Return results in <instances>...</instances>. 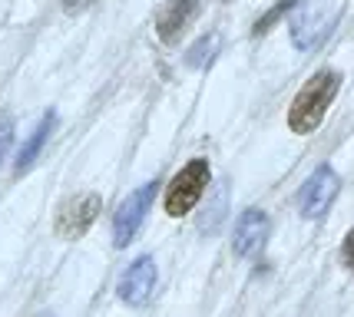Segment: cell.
I'll use <instances>...</instances> for the list:
<instances>
[{"instance_id": "obj_7", "label": "cell", "mask_w": 354, "mask_h": 317, "mask_svg": "<svg viewBox=\"0 0 354 317\" xmlns=\"http://www.w3.org/2000/svg\"><path fill=\"white\" fill-rule=\"evenodd\" d=\"M268 231H272V222H268V215H265L262 209L242 211V215H239V222H235V235H232V248H235V255L252 258L255 251H262Z\"/></svg>"}, {"instance_id": "obj_5", "label": "cell", "mask_w": 354, "mask_h": 317, "mask_svg": "<svg viewBox=\"0 0 354 317\" xmlns=\"http://www.w3.org/2000/svg\"><path fill=\"white\" fill-rule=\"evenodd\" d=\"M341 189V179L338 172L331 166H318L315 172L308 175V182L301 185V195H298V209L305 218H322L324 211L331 209V202L338 195Z\"/></svg>"}, {"instance_id": "obj_16", "label": "cell", "mask_w": 354, "mask_h": 317, "mask_svg": "<svg viewBox=\"0 0 354 317\" xmlns=\"http://www.w3.org/2000/svg\"><path fill=\"white\" fill-rule=\"evenodd\" d=\"M40 317H53V314H40Z\"/></svg>"}, {"instance_id": "obj_9", "label": "cell", "mask_w": 354, "mask_h": 317, "mask_svg": "<svg viewBox=\"0 0 354 317\" xmlns=\"http://www.w3.org/2000/svg\"><path fill=\"white\" fill-rule=\"evenodd\" d=\"M335 27V14H322V10H301L292 20V40L298 50H311L318 46Z\"/></svg>"}, {"instance_id": "obj_8", "label": "cell", "mask_w": 354, "mask_h": 317, "mask_svg": "<svg viewBox=\"0 0 354 317\" xmlns=\"http://www.w3.org/2000/svg\"><path fill=\"white\" fill-rule=\"evenodd\" d=\"M202 0H166L162 10L156 14V33L162 44H176L185 33V27L199 17Z\"/></svg>"}, {"instance_id": "obj_14", "label": "cell", "mask_w": 354, "mask_h": 317, "mask_svg": "<svg viewBox=\"0 0 354 317\" xmlns=\"http://www.w3.org/2000/svg\"><path fill=\"white\" fill-rule=\"evenodd\" d=\"M341 261H344V268L354 271V228L344 235V244H341Z\"/></svg>"}, {"instance_id": "obj_6", "label": "cell", "mask_w": 354, "mask_h": 317, "mask_svg": "<svg viewBox=\"0 0 354 317\" xmlns=\"http://www.w3.org/2000/svg\"><path fill=\"white\" fill-rule=\"evenodd\" d=\"M156 287V261L149 255H139L123 274H120V285H116V294L120 301L129 304V307H142V304L153 298Z\"/></svg>"}, {"instance_id": "obj_1", "label": "cell", "mask_w": 354, "mask_h": 317, "mask_svg": "<svg viewBox=\"0 0 354 317\" xmlns=\"http://www.w3.org/2000/svg\"><path fill=\"white\" fill-rule=\"evenodd\" d=\"M341 90V73L338 70H318L308 83L298 90V96L288 106V129L298 136H308L328 116V106L335 103Z\"/></svg>"}, {"instance_id": "obj_3", "label": "cell", "mask_w": 354, "mask_h": 317, "mask_svg": "<svg viewBox=\"0 0 354 317\" xmlns=\"http://www.w3.org/2000/svg\"><path fill=\"white\" fill-rule=\"evenodd\" d=\"M156 195H159V182H146L133 195L123 198V205L116 209V218H113V242H116V248H126L136 238V231L146 222V211L153 209Z\"/></svg>"}, {"instance_id": "obj_12", "label": "cell", "mask_w": 354, "mask_h": 317, "mask_svg": "<svg viewBox=\"0 0 354 317\" xmlns=\"http://www.w3.org/2000/svg\"><path fill=\"white\" fill-rule=\"evenodd\" d=\"M295 3H298V0H275V7H272L268 14H262L259 20H255V27H252V33H255V37H262V33H268V30H272V27L278 23V20H281V17H285L288 10H292Z\"/></svg>"}, {"instance_id": "obj_10", "label": "cell", "mask_w": 354, "mask_h": 317, "mask_svg": "<svg viewBox=\"0 0 354 317\" xmlns=\"http://www.w3.org/2000/svg\"><path fill=\"white\" fill-rule=\"evenodd\" d=\"M53 129H57V109H46L44 116H40V122L33 126V133L27 136V142L17 152V172H27L40 159V152H44L46 139L53 136Z\"/></svg>"}, {"instance_id": "obj_11", "label": "cell", "mask_w": 354, "mask_h": 317, "mask_svg": "<svg viewBox=\"0 0 354 317\" xmlns=\"http://www.w3.org/2000/svg\"><path fill=\"white\" fill-rule=\"evenodd\" d=\"M218 46H222V37L218 33H205L202 40L189 46V53H185V66H192V70H202V66H209V63L216 60Z\"/></svg>"}, {"instance_id": "obj_2", "label": "cell", "mask_w": 354, "mask_h": 317, "mask_svg": "<svg viewBox=\"0 0 354 317\" xmlns=\"http://www.w3.org/2000/svg\"><path fill=\"white\" fill-rule=\"evenodd\" d=\"M212 179V169L205 159H192V162H185L179 172H176V179L169 182V189H166V215L172 218H183L185 211H192L199 205L202 192H205V185Z\"/></svg>"}, {"instance_id": "obj_13", "label": "cell", "mask_w": 354, "mask_h": 317, "mask_svg": "<svg viewBox=\"0 0 354 317\" xmlns=\"http://www.w3.org/2000/svg\"><path fill=\"white\" fill-rule=\"evenodd\" d=\"M10 146H14V119L10 116H0V166H3Z\"/></svg>"}, {"instance_id": "obj_15", "label": "cell", "mask_w": 354, "mask_h": 317, "mask_svg": "<svg viewBox=\"0 0 354 317\" xmlns=\"http://www.w3.org/2000/svg\"><path fill=\"white\" fill-rule=\"evenodd\" d=\"M93 3H96V0H63V10H66V14H80V10H86Z\"/></svg>"}, {"instance_id": "obj_4", "label": "cell", "mask_w": 354, "mask_h": 317, "mask_svg": "<svg viewBox=\"0 0 354 317\" xmlns=\"http://www.w3.org/2000/svg\"><path fill=\"white\" fill-rule=\"evenodd\" d=\"M100 209H103V202L96 192H80V195L66 198L57 211V235L60 238H80V235H86L90 225L100 218Z\"/></svg>"}]
</instances>
